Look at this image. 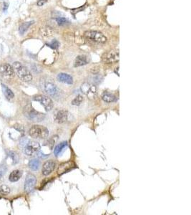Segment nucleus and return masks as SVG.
<instances>
[{"instance_id": "1", "label": "nucleus", "mask_w": 191, "mask_h": 215, "mask_svg": "<svg viewBox=\"0 0 191 215\" xmlns=\"http://www.w3.org/2000/svg\"><path fill=\"white\" fill-rule=\"evenodd\" d=\"M13 69L15 73L24 82H29L32 80V75L29 70L20 62L13 63Z\"/></svg>"}, {"instance_id": "2", "label": "nucleus", "mask_w": 191, "mask_h": 215, "mask_svg": "<svg viewBox=\"0 0 191 215\" xmlns=\"http://www.w3.org/2000/svg\"><path fill=\"white\" fill-rule=\"evenodd\" d=\"M20 143L24 147V151L25 154L29 156H34V154H37L40 150V145L35 141L24 138L20 141Z\"/></svg>"}, {"instance_id": "3", "label": "nucleus", "mask_w": 191, "mask_h": 215, "mask_svg": "<svg viewBox=\"0 0 191 215\" xmlns=\"http://www.w3.org/2000/svg\"><path fill=\"white\" fill-rule=\"evenodd\" d=\"M29 134L33 138L45 139L49 136V131L45 126L34 125L29 129Z\"/></svg>"}, {"instance_id": "4", "label": "nucleus", "mask_w": 191, "mask_h": 215, "mask_svg": "<svg viewBox=\"0 0 191 215\" xmlns=\"http://www.w3.org/2000/svg\"><path fill=\"white\" fill-rule=\"evenodd\" d=\"M85 36L87 39L99 43H105L107 42V37L102 32L98 31H87L85 32Z\"/></svg>"}, {"instance_id": "5", "label": "nucleus", "mask_w": 191, "mask_h": 215, "mask_svg": "<svg viewBox=\"0 0 191 215\" xmlns=\"http://www.w3.org/2000/svg\"><path fill=\"white\" fill-rule=\"evenodd\" d=\"M0 74L1 77L7 80H12L15 77V71L13 67L8 63H4L0 66Z\"/></svg>"}, {"instance_id": "6", "label": "nucleus", "mask_w": 191, "mask_h": 215, "mask_svg": "<svg viewBox=\"0 0 191 215\" xmlns=\"http://www.w3.org/2000/svg\"><path fill=\"white\" fill-rule=\"evenodd\" d=\"M33 100L39 102L42 106L45 108L47 111H50L53 108L54 105L52 100L47 96H43V95H37V96L33 97Z\"/></svg>"}, {"instance_id": "7", "label": "nucleus", "mask_w": 191, "mask_h": 215, "mask_svg": "<svg viewBox=\"0 0 191 215\" xmlns=\"http://www.w3.org/2000/svg\"><path fill=\"white\" fill-rule=\"evenodd\" d=\"M81 91L90 98H93L97 95V87L91 83H85L82 85Z\"/></svg>"}, {"instance_id": "8", "label": "nucleus", "mask_w": 191, "mask_h": 215, "mask_svg": "<svg viewBox=\"0 0 191 215\" xmlns=\"http://www.w3.org/2000/svg\"><path fill=\"white\" fill-rule=\"evenodd\" d=\"M42 88L45 92L52 97H57L59 95V89L57 85L52 82H45L42 85Z\"/></svg>"}, {"instance_id": "9", "label": "nucleus", "mask_w": 191, "mask_h": 215, "mask_svg": "<svg viewBox=\"0 0 191 215\" xmlns=\"http://www.w3.org/2000/svg\"><path fill=\"white\" fill-rule=\"evenodd\" d=\"M36 183H37V178L34 175L31 174H28L27 175L26 179L24 182V190L27 193H30L34 189Z\"/></svg>"}, {"instance_id": "10", "label": "nucleus", "mask_w": 191, "mask_h": 215, "mask_svg": "<svg viewBox=\"0 0 191 215\" xmlns=\"http://www.w3.org/2000/svg\"><path fill=\"white\" fill-rule=\"evenodd\" d=\"M25 114L32 121H42L45 118V114L39 113L31 107L27 109Z\"/></svg>"}, {"instance_id": "11", "label": "nucleus", "mask_w": 191, "mask_h": 215, "mask_svg": "<svg viewBox=\"0 0 191 215\" xmlns=\"http://www.w3.org/2000/svg\"><path fill=\"white\" fill-rule=\"evenodd\" d=\"M102 60L108 64L116 63L119 60V53L117 52L110 51L109 53L104 54L102 56Z\"/></svg>"}, {"instance_id": "12", "label": "nucleus", "mask_w": 191, "mask_h": 215, "mask_svg": "<svg viewBox=\"0 0 191 215\" xmlns=\"http://www.w3.org/2000/svg\"><path fill=\"white\" fill-rule=\"evenodd\" d=\"M55 163L52 161H48L44 164L43 167H42V174L44 176H48L53 171L54 169L55 168Z\"/></svg>"}, {"instance_id": "13", "label": "nucleus", "mask_w": 191, "mask_h": 215, "mask_svg": "<svg viewBox=\"0 0 191 215\" xmlns=\"http://www.w3.org/2000/svg\"><path fill=\"white\" fill-rule=\"evenodd\" d=\"M67 118H68V113L65 110H59L57 113L55 115V122L57 123H64V122L67 121Z\"/></svg>"}, {"instance_id": "14", "label": "nucleus", "mask_w": 191, "mask_h": 215, "mask_svg": "<svg viewBox=\"0 0 191 215\" xmlns=\"http://www.w3.org/2000/svg\"><path fill=\"white\" fill-rule=\"evenodd\" d=\"M57 79L62 83H66L68 85H72L73 83V78L70 75L67 73H59L57 75Z\"/></svg>"}, {"instance_id": "15", "label": "nucleus", "mask_w": 191, "mask_h": 215, "mask_svg": "<svg viewBox=\"0 0 191 215\" xmlns=\"http://www.w3.org/2000/svg\"><path fill=\"white\" fill-rule=\"evenodd\" d=\"M88 62V58L87 57L85 56V55H80V56L77 57V58L75 60V67H80V66L85 65L87 64Z\"/></svg>"}, {"instance_id": "16", "label": "nucleus", "mask_w": 191, "mask_h": 215, "mask_svg": "<svg viewBox=\"0 0 191 215\" xmlns=\"http://www.w3.org/2000/svg\"><path fill=\"white\" fill-rule=\"evenodd\" d=\"M1 89H2V92L3 93H4V96H5V98H7V100H12V99L15 98L14 93L12 92V90H10L9 88H8L7 85H5L4 84L1 85Z\"/></svg>"}, {"instance_id": "17", "label": "nucleus", "mask_w": 191, "mask_h": 215, "mask_svg": "<svg viewBox=\"0 0 191 215\" xmlns=\"http://www.w3.org/2000/svg\"><path fill=\"white\" fill-rule=\"evenodd\" d=\"M22 175V172L20 170H14L12 173L9 174V179L11 182H16L19 181Z\"/></svg>"}, {"instance_id": "18", "label": "nucleus", "mask_w": 191, "mask_h": 215, "mask_svg": "<svg viewBox=\"0 0 191 215\" xmlns=\"http://www.w3.org/2000/svg\"><path fill=\"white\" fill-rule=\"evenodd\" d=\"M102 99L106 103H113L117 101L116 96L108 92H104L102 93Z\"/></svg>"}, {"instance_id": "19", "label": "nucleus", "mask_w": 191, "mask_h": 215, "mask_svg": "<svg viewBox=\"0 0 191 215\" xmlns=\"http://www.w3.org/2000/svg\"><path fill=\"white\" fill-rule=\"evenodd\" d=\"M72 163L71 162H67V163H64V164H62L60 167H59V170H58V173L59 174H62L66 173L67 171L70 170L72 169Z\"/></svg>"}, {"instance_id": "20", "label": "nucleus", "mask_w": 191, "mask_h": 215, "mask_svg": "<svg viewBox=\"0 0 191 215\" xmlns=\"http://www.w3.org/2000/svg\"><path fill=\"white\" fill-rule=\"evenodd\" d=\"M33 23H34V21L27 22H24L23 24H22V25H20V28H19V32H20V34H22V35L24 34V33L27 31V30L29 29V27H30L31 25H33Z\"/></svg>"}, {"instance_id": "21", "label": "nucleus", "mask_w": 191, "mask_h": 215, "mask_svg": "<svg viewBox=\"0 0 191 215\" xmlns=\"http://www.w3.org/2000/svg\"><path fill=\"white\" fill-rule=\"evenodd\" d=\"M41 36L43 37H49L53 34V31L51 28L50 27H43L41 28L39 30Z\"/></svg>"}, {"instance_id": "22", "label": "nucleus", "mask_w": 191, "mask_h": 215, "mask_svg": "<svg viewBox=\"0 0 191 215\" xmlns=\"http://www.w3.org/2000/svg\"><path fill=\"white\" fill-rule=\"evenodd\" d=\"M28 165H29V167L31 170L37 171L39 168V166H40V161L37 159H31V160L29 161Z\"/></svg>"}, {"instance_id": "23", "label": "nucleus", "mask_w": 191, "mask_h": 215, "mask_svg": "<svg viewBox=\"0 0 191 215\" xmlns=\"http://www.w3.org/2000/svg\"><path fill=\"white\" fill-rule=\"evenodd\" d=\"M67 146V143L66 141L62 142V143H59V145H57L56 147H55V150H54V154H55V156H58L60 153L62 152L63 149L65 148L66 146Z\"/></svg>"}, {"instance_id": "24", "label": "nucleus", "mask_w": 191, "mask_h": 215, "mask_svg": "<svg viewBox=\"0 0 191 215\" xmlns=\"http://www.w3.org/2000/svg\"><path fill=\"white\" fill-rule=\"evenodd\" d=\"M10 188L7 185H1L0 186V197L7 196L10 193Z\"/></svg>"}, {"instance_id": "25", "label": "nucleus", "mask_w": 191, "mask_h": 215, "mask_svg": "<svg viewBox=\"0 0 191 215\" xmlns=\"http://www.w3.org/2000/svg\"><path fill=\"white\" fill-rule=\"evenodd\" d=\"M83 101V98L81 96H77L73 100H72V104L74 105H80Z\"/></svg>"}, {"instance_id": "26", "label": "nucleus", "mask_w": 191, "mask_h": 215, "mask_svg": "<svg viewBox=\"0 0 191 215\" xmlns=\"http://www.w3.org/2000/svg\"><path fill=\"white\" fill-rule=\"evenodd\" d=\"M59 45H60V44H59V42H58L57 40H56V39H55V40L52 41V42H50V43L47 44V45H48L49 47H52V48H53V49L58 48V47H59Z\"/></svg>"}, {"instance_id": "27", "label": "nucleus", "mask_w": 191, "mask_h": 215, "mask_svg": "<svg viewBox=\"0 0 191 215\" xmlns=\"http://www.w3.org/2000/svg\"><path fill=\"white\" fill-rule=\"evenodd\" d=\"M56 22L59 25H63L67 22V20L64 17H57L56 18Z\"/></svg>"}, {"instance_id": "28", "label": "nucleus", "mask_w": 191, "mask_h": 215, "mask_svg": "<svg viewBox=\"0 0 191 215\" xmlns=\"http://www.w3.org/2000/svg\"><path fill=\"white\" fill-rule=\"evenodd\" d=\"M11 158L14 160V164H16L17 162H18V159H17V155L15 154V152H10V154L9 155Z\"/></svg>"}, {"instance_id": "29", "label": "nucleus", "mask_w": 191, "mask_h": 215, "mask_svg": "<svg viewBox=\"0 0 191 215\" xmlns=\"http://www.w3.org/2000/svg\"><path fill=\"white\" fill-rule=\"evenodd\" d=\"M47 0H38V1H37V5L41 7V6L44 5V4L47 2Z\"/></svg>"}, {"instance_id": "30", "label": "nucleus", "mask_w": 191, "mask_h": 215, "mask_svg": "<svg viewBox=\"0 0 191 215\" xmlns=\"http://www.w3.org/2000/svg\"><path fill=\"white\" fill-rule=\"evenodd\" d=\"M8 8V4L4 3V12H5V9H7Z\"/></svg>"}, {"instance_id": "31", "label": "nucleus", "mask_w": 191, "mask_h": 215, "mask_svg": "<svg viewBox=\"0 0 191 215\" xmlns=\"http://www.w3.org/2000/svg\"><path fill=\"white\" fill-rule=\"evenodd\" d=\"M1 177H2V174H1V172H0V180H1Z\"/></svg>"}]
</instances>
